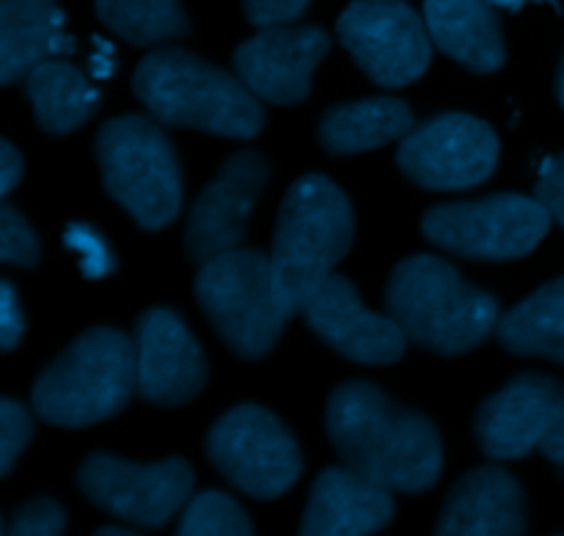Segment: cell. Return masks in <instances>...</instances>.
Masks as SVG:
<instances>
[{
    "mask_svg": "<svg viewBox=\"0 0 564 536\" xmlns=\"http://www.w3.org/2000/svg\"><path fill=\"white\" fill-rule=\"evenodd\" d=\"M430 39L449 58L488 75L505 64V36L494 0H424Z\"/></svg>",
    "mask_w": 564,
    "mask_h": 536,
    "instance_id": "21",
    "label": "cell"
},
{
    "mask_svg": "<svg viewBox=\"0 0 564 536\" xmlns=\"http://www.w3.org/2000/svg\"><path fill=\"white\" fill-rule=\"evenodd\" d=\"M527 3H538V0H494L496 9H507V11H518Z\"/></svg>",
    "mask_w": 564,
    "mask_h": 536,
    "instance_id": "36",
    "label": "cell"
},
{
    "mask_svg": "<svg viewBox=\"0 0 564 536\" xmlns=\"http://www.w3.org/2000/svg\"><path fill=\"white\" fill-rule=\"evenodd\" d=\"M97 17L124 42H171L191 33V20L180 0H97Z\"/></svg>",
    "mask_w": 564,
    "mask_h": 536,
    "instance_id": "25",
    "label": "cell"
},
{
    "mask_svg": "<svg viewBox=\"0 0 564 536\" xmlns=\"http://www.w3.org/2000/svg\"><path fill=\"white\" fill-rule=\"evenodd\" d=\"M534 201L564 229V152L543 160L538 187H534Z\"/></svg>",
    "mask_w": 564,
    "mask_h": 536,
    "instance_id": "30",
    "label": "cell"
},
{
    "mask_svg": "<svg viewBox=\"0 0 564 536\" xmlns=\"http://www.w3.org/2000/svg\"><path fill=\"white\" fill-rule=\"evenodd\" d=\"M352 207L330 179L308 174L281 204L270 251L275 303L284 317L303 311L352 245Z\"/></svg>",
    "mask_w": 564,
    "mask_h": 536,
    "instance_id": "2",
    "label": "cell"
},
{
    "mask_svg": "<svg viewBox=\"0 0 564 536\" xmlns=\"http://www.w3.org/2000/svg\"><path fill=\"white\" fill-rule=\"evenodd\" d=\"M69 245L75 251H80L83 264H86V273L88 275H102L113 267V259H110L108 248L99 237H94V231L83 229V226H72L69 234H66Z\"/></svg>",
    "mask_w": 564,
    "mask_h": 536,
    "instance_id": "32",
    "label": "cell"
},
{
    "mask_svg": "<svg viewBox=\"0 0 564 536\" xmlns=\"http://www.w3.org/2000/svg\"><path fill=\"white\" fill-rule=\"evenodd\" d=\"M75 53L55 0H0V83L11 86L36 66Z\"/></svg>",
    "mask_w": 564,
    "mask_h": 536,
    "instance_id": "20",
    "label": "cell"
},
{
    "mask_svg": "<svg viewBox=\"0 0 564 536\" xmlns=\"http://www.w3.org/2000/svg\"><path fill=\"white\" fill-rule=\"evenodd\" d=\"M138 394L152 405H185L207 383V358L180 317L169 308H149L135 325Z\"/></svg>",
    "mask_w": 564,
    "mask_h": 536,
    "instance_id": "15",
    "label": "cell"
},
{
    "mask_svg": "<svg viewBox=\"0 0 564 536\" xmlns=\"http://www.w3.org/2000/svg\"><path fill=\"white\" fill-rule=\"evenodd\" d=\"M389 317L424 350L463 355L499 328V303L449 262L413 256L397 264L386 292Z\"/></svg>",
    "mask_w": 564,
    "mask_h": 536,
    "instance_id": "4",
    "label": "cell"
},
{
    "mask_svg": "<svg viewBox=\"0 0 564 536\" xmlns=\"http://www.w3.org/2000/svg\"><path fill=\"white\" fill-rule=\"evenodd\" d=\"M80 493L108 515L143 528H163L191 504L193 471L185 460L138 466L110 455H91L77 468Z\"/></svg>",
    "mask_w": 564,
    "mask_h": 536,
    "instance_id": "11",
    "label": "cell"
},
{
    "mask_svg": "<svg viewBox=\"0 0 564 536\" xmlns=\"http://www.w3.org/2000/svg\"><path fill=\"white\" fill-rule=\"evenodd\" d=\"M268 182V163L257 152H237L193 204L185 226L187 256L196 264L240 251L253 204Z\"/></svg>",
    "mask_w": 564,
    "mask_h": 536,
    "instance_id": "13",
    "label": "cell"
},
{
    "mask_svg": "<svg viewBox=\"0 0 564 536\" xmlns=\"http://www.w3.org/2000/svg\"><path fill=\"white\" fill-rule=\"evenodd\" d=\"M306 6L308 0H242L248 22L259 28L290 25L306 11Z\"/></svg>",
    "mask_w": 564,
    "mask_h": 536,
    "instance_id": "31",
    "label": "cell"
},
{
    "mask_svg": "<svg viewBox=\"0 0 564 536\" xmlns=\"http://www.w3.org/2000/svg\"><path fill=\"white\" fill-rule=\"evenodd\" d=\"M22 333H25V319H22L20 300L14 295V286L6 281L3 297H0V344L3 350H14Z\"/></svg>",
    "mask_w": 564,
    "mask_h": 536,
    "instance_id": "33",
    "label": "cell"
},
{
    "mask_svg": "<svg viewBox=\"0 0 564 536\" xmlns=\"http://www.w3.org/2000/svg\"><path fill=\"white\" fill-rule=\"evenodd\" d=\"M562 416V383L543 374H521L479 407L474 429L490 460H518L540 449Z\"/></svg>",
    "mask_w": 564,
    "mask_h": 536,
    "instance_id": "16",
    "label": "cell"
},
{
    "mask_svg": "<svg viewBox=\"0 0 564 536\" xmlns=\"http://www.w3.org/2000/svg\"><path fill=\"white\" fill-rule=\"evenodd\" d=\"M25 94L39 127L50 135H69L99 108V91L80 69L55 58L25 77Z\"/></svg>",
    "mask_w": 564,
    "mask_h": 536,
    "instance_id": "23",
    "label": "cell"
},
{
    "mask_svg": "<svg viewBox=\"0 0 564 536\" xmlns=\"http://www.w3.org/2000/svg\"><path fill=\"white\" fill-rule=\"evenodd\" d=\"M413 132V113L402 99L375 97L336 105L319 121V141L330 154H356L405 141Z\"/></svg>",
    "mask_w": 564,
    "mask_h": 536,
    "instance_id": "22",
    "label": "cell"
},
{
    "mask_svg": "<svg viewBox=\"0 0 564 536\" xmlns=\"http://www.w3.org/2000/svg\"><path fill=\"white\" fill-rule=\"evenodd\" d=\"M0 259L14 267H33L39 262L36 234L11 204L0 209Z\"/></svg>",
    "mask_w": 564,
    "mask_h": 536,
    "instance_id": "28",
    "label": "cell"
},
{
    "mask_svg": "<svg viewBox=\"0 0 564 536\" xmlns=\"http://www.w3.org/2000/svg\"><path fill=\"white\" fill-rule=\"evenodd\" d=\"M94 536H138V534H132V532H124V528L108 526V528H99V532L94 534Z\"/></svg>",
    "mask_w": 564,
    "mask_h": 536,
    "instance_id": "37",
    "label": "cell"
},
{
    "mask_svg": "<svg viewBox=\"0 0 564 536\" xmlns=\"http://www.w3.org/2000/svg\"><path fill=\"white\" fill-rule=\"evenodd\" d=\"M196 300L240 358L268 355L281 339L286 317L275 303L273 270L264 253L240 248L202 264Z\"/></svg>",
    "mask_w": 564,
    "mask_h": 536,
    "instance_id": "7",
    "label": "cell"
},
{
    "mask_svg": "<svg viewBox=\"0 0 564 536\" xmlns=\"http://www.w3.org/2000/svg\"><path fill=\"white\" fill-rule=\"evenodd\" d=\"M328 47V33L317 25L264 28L235 50V72L257 99L297 105L312 91V75Z\"/></svg>",
    "mask_w": 564,
    "mask_h": 536,
    "instance_id": "14",
    "label": "cell"
},
{
    "mask_svg": "<svg viewBox=\"0 0 564 536\" xmlns=\"http://www.w3.org/2000/svg\"><path fill=\"white\" fill-rule=\"evenodd\" d=\"M20 179H22L20 152H17L9 141H3V146H0V187H3V196H9Z\"/></svg>",
    "mask_w": 564,
    "mask_h": 536,
    "instance_id": "34",
    "label": "cell"
},
{
    "mask_svg": "<svg viewBox=\"0 0 564 536\" xmlns=\"http://www.w3.org/2000/svg\"><path fill=\"white\" fill-rule=\"evenodd\" d=\"M540 451H543L551 462H560V466H564V416L562 422L556 424L554 433L545 438V444L540 446Z\"/></svg>",
    "mask_w": 564,
    "mask_h": 536,
    "instance_id": "35",
    "label": "cell"
},
{
    "mask_svg": "<svg viewBox=\"0 0 564 536\" xmlns=\"http://www.w3.org/2000/svg\"><path fill=\"white\" fill-rule=\"evenodd\" d=\"M400 168L430 190L482 185L499 163V138L468 113L433 116L402 141Z\"/></svg>",
    "mask_w": 564,
    "mask_h": 536,
    "instance_id": "12",
    "label": "cell"
},
{
    "mask_svg": "<svg viewBox=\"0 0 564 536\" xmlns=\"http://www.w3.org/2000/svg\"><path fill=\"white\" fill-rule=\"evenodd\" d=\"M31 435L33 427L25 407L14 400H3V405H0V471H3V477H9L17 457L31 444Z\"/></svg>",
    "mask_w": 564,
    "mask_h": 536,
    "instance_id": "29",
    "label": "cell"
},
{
    "mask_svg": "<svg viewBox=\"0 0 564 536\" xmlns=\"http://www.w3.org/2000/svg\"><path fill=\"white\" fill-rule=\"evenodd\" d=\"M556 97H560L562 108H564V58L560 64V75H556Z\"/></svg>",
    "mask_w": 564,
    "mask_h": 536,
    "instance_id": "38",
    "label": "cell"
},
{
    "mask_svg": "<svg viewBox=\"0 0 564 536\" xmlns=\"http://www.w3.org/2000/svg\"><path fill=\"white\" fill-rule=\"evenodd\" d=\"M97 160L108 193L143 229H163L176 218L180 160L154 121L135 113L110 119L97 135Z\"/></svg>",
    "mask_w": 564,
    "mask_h": 536,
    "instance_id": "6",
    "label": "cell"
},
{
    "mask_svg": "<svg viewBox=\"0 0 564 536\" xmlns=\"http://www.w3.org/2000/svg\"><path fill=\"white\" fill-rule=\"evenodd\" d=\"M132 91L163 124L224 138H253L264 127L259 99L237 75L187 50H154L138 64Z\"/></svg>",
    "mask_w": 564,
    "mask_h": 536,
    "instance_id": "3",
    "label": "cell"
},
{
    "mask_svg": "<svg viewBox=\"0 0 564 536\" xmlns=\"http://www.w3.org/2000/svg\"><path fill=\"white\" fill-rule=\"evenodd\" d=\"M176 536H253V526L235 499L207 490L185 506Z\"/></svg>",
    "mask_w": 564,
    "mask_h": 536,
    "instance_id": "26",
    "label": "cell"
},
{
    "mask_svg": "<svg viewBox=\"0 0 564 536\" xmlns=\"http://www.w3.org/2000/svg\"><path fill=\"white\" fill-rule=\"evenodd\" d=\"M135 391V341L116 328H94L44 369L33 411L55 427H88L119 413Z\"/></svg>",
    "mask_w": 564,
    "mask_h": 536,
    "instance_id": "5",
    "label": "cell"
},
{
    "mask_svg": "<svg viewBox=\"0 0 564 536\" xmlns=\"http://www.w3.org/2000/svg\"><path fill=\"white\" fill-rule=\"evenodd\" d=\"M496 330L501 344L516 355L564 363V275L518 303Z\"/></svg>",
    "mask_w": 564,
    "mask_h": 536,
    "instance_id": "24",
    "label": "cell"
},
{
    "mask_svg": "<svg viewBox=\"0 0 564 536\" xmlns=\"http://www.w3.org/2000/svg\"><path fill=\"white\" fill-rule=\"evenodd\" d=\"M207 455L237 490L259 501L284 495L303 471L301 449L290 429L257 405L226 413L209 429Z\"/></svg>",
    "mask_w": 564,
    "mask_h": 536,
    "instance_id": "8",
    "label": "cell"
},
{
    "mask_svg": "<svg viewBox=\"0 0 564 536\" xmlns=\"http://www.w3.org/2000/svg\"><path fill=\"white\" fill-rule=\"evenodd\" d=\"M328 438L345 468L389 493H424L444 468V446L433 422L369 383H345L330 394Z\"/></svg>",
    "mask_w": 564,
    "mask_h": 536,
    "instance_id": "1",
    "label": "cell"
},
{
    "mask_svg": "<svg viewBox=\"0 0 564 536\" xmlns=\"http://www.w3.org/2000/svg\"><path fill=\"white\" fill-rule=\"evenodd\" d=\"M527 499L516 479L496 466L474 468L446 495L435 536H523Z\"/></svg>",
    "mask_w": 564,
    "mask_h": 536,
    "instance_id": "18",
    "label": "cell"
},
{
    "mask_svg": "<svg viewBox=\"0 0 564 536\" xmlns=\"http://www.w3.org/2000/svg\"><path fill=\"white\" fill-rule=\"evenodd\" d=\"M551 215L534 198L490 196L479 201L444 204L424 215L430 242L468 259H521L549 234Z\"/></svg>",
    "mask_w": 564,
    "mask_h": 536,
    "instance_id": "9",
    "label": "cell"
},
{
    "mask_svg": "<svg viewBox=\"0 0 564 536\" xmlns=\"http://www.w3.org/2000/svg\"><path fill=\"white\" fill-rule=\"evenodd\" d=\"M339 42L378 86L400 88L430 66L433 39L405 0H356L339 17Z\"/></svg>",
    "mask_w": 564,
    "mask_h": 536,
    "instance_id": "10",
    "label": "cell"
},
{
    "mask_svg": "<svg viewBox=\"0 0 564 536\" xmlns=\"http://www.w3.org/2000/svg\"><path fill=\"white\" fill-rule=\"evenodd\" d=\"M394 517L389 490L350 468H328L314 482L301 536H372Z\"/></svg>",
    "mask_w": 564,
    "mask_h": 536,
    "instance_id": "19",
    "label": "cell"
},
{
    "mask_svg": "<svg viewBox=\"0 0 564 536\" xmlns=\"http://www.w3.org/2000/svg\"><path fill=\"white\" fill-rule=\"evenodd\" d=\"M64 528L66 515L58 501L33 499L11 512L3 536H64Z\"/></svg>",
    "mask_w": 564,
    "mask_h": 536,
    "instance_id": "27",
    "label": "cell"
},
{
    "mask_svg": "<svg viewBox=\"0 0 564 536\" xmlns=\"http://www.w3.org/2000/svg\"><path fill=\"white\" fill-rule=\"evenodd\" d=\"M301 314L330 350L356 363H394L405 355L408 336L400 325L389 314L369 311L341 275H330Z\"/></svg>",
    "mask_w": 564,
    "mask_h": 536,
    "instance_id": "17",
    "label": "cell"
}]
</instances>
